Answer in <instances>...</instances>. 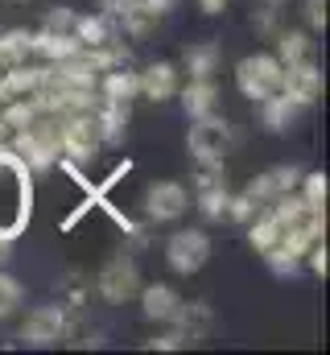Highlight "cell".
<instances>
[{
    "label": "cell",
    "mask_w": 330,
    "mask_h": 355,
    "mask_svg": "<svg viewBox=\"0 0 330 355\" xmlns=\"http://www.w3.org/2000/svg\"><path fill=\"white\" fill-rule=\"evenodd\" d=\"M302 182V170L297 166H272L268 174H256L252 182L244 186V194L252 198V202H272V198H281V194H289L293 186Z\"/></svg>",
    "instance_id": "obj_12"
},
{
    "label": "cell",
    "mask_w": 330,
    "mask_h": 355,
    "mask_svg": "<svg viewBox=\"0 0 330 355\" xmlns=\"http://www.w3.org/2000/svg\"><path fill=\"white\" fill-rule=\"evenodd\" d=\"M99 8H103L107 17H120V12L128 8V0H99Z\"/></svg>",
    "instance_id": "obj_32"
},
{
    "label": "cell",
    "mask_w": 330,
    "mask_h": 355,
    "mask_svg": "<svg viewBox=\"0 0 330 355\" xmlns=\"http://www.w3.org/2000/svg\"><path fill=\"white\" fill-rule=\"evenodd\" d=\"M306 17L310 29H327V0H306Z\"/></svg>",
    "instance_id": "obj_30"
},
{
    "label": "cell",
    "mask_w": 330,
    "mask_h": 355,
    "mask_svg": "<svg viewBox=\"0 0 330 355\" xmlns=\"http://www.w3.org/2000/svg\"><path fill=\"white\" fill-rule=\"evenodd\" d=\"M124 128H128V103H120V99H103V107H99V116H95V132H99V141H103V145H116V141L124 137Z\"/></svg>",
    "instance_id": "obj_17"
},
{
    "label": "cell",
    "mask_w": 330,
    "mask_h": 355,
    "mask_svg": "<svg viewBox=\"0 0 330 355\" xmlns=\"http://www.w3.org/2000/svg\"><path fill=\"white\" fill-rule=\"evenodd\" d=\"M137 289H141V272H137V265H132L128 257H116V261L103 265V272H99V293H103V302L120 306V302L137 297Z\"/></svg>",
    "instance_id": "obj_9"
},
{
    "label": "cell",
    "mask_w": 330,
    "mask_h": 355,
    "mask_svg": "<svg viewBox=\"0 0 330 355\" xmlns=\"http://www.w3.org/2000/svg\"><path fill=\"white\" fill-rule=\"evenodd\" d=\"M75 42H79L82 50L112 46V25H107V12H103V17H75Z\"/></svg>",
    "instance_id": "obj_18"
},
{
    "label": "cell",
    "mask_w": 330,
    "mask_h": 355,
    "mask_svg": "<svg viewBox=\"0 0 330 355\" xmlns=\"http://www.w3.org/2000/svg\"><path fill=\"white\" fill-rule=\"evenodd\" d=\"M297 112H302V103H293L285 91H272L268 99H260V124L268 132H285L297 120Z\"/></svg>",
    "instance_id": "obj_15"
},
{
    "label": "cell",
    "mask_w": 330,
    "mask_h": 355,
    "mask_svg": "<svg viewBox=\"0 0 330 355\" xmlns=\"http://www.w3.org/2000/svg\"><path fill=\"white\" fill-rule=\"evenodd\" d=\"M137 87L145 99H169L173 91H177V67L173 62H153V67H145V75H137Z\"/></svg>",
    "instance_id": "obj_14"
},
{
    "label": "cell",
    "mask_w": 330,
    "mask_h": 355,
    "mask_svg": "<svg viewBox=\"0 0 330 355\" xmlns=\"http://www.w3.org/2000/svg\"><path fill=\"white\" fill-rule=\"evenodd\" d=\"M103 99H120V103H128L132 95H141V87H137V75L132 71H124V67H112L107 75H103Z\"/></svg>",
    "instance_id": "obj_20"
},
{
    "label": "cell",
    "mask_w": 330,
    "mask_h": 355,
    "mask_svg": "<svg viewBox=\"0 0 330 355\" xmlns=\"http://www.w3.org/2000/svg\"><path fill=\"white\" fill-rule=\"evenodd\" d=\"M120 21H124V29L132 33V37H145L149 29H153V21H157V12L145 4V0H128V8L120 12Z\"/></svg>",
    "instance_id": "obj_23"
},
{
    "label": "cell",
    "mask_w": 330,
    "mask_h": 355,
    "mask_svg": "<svg viewBox=\"0 0 330 355\" xmlns=\"http://www.w3.org/2000/svg\"><path fill=\"white\" fill-rule=\"evenodd\" d=\"M137 293H141V314H145L149 322H173L177 310H182V297H177L169 285H145V289H137Z\"/></svg>",
    "instance_id": "obj_13"
},
{
    "label": "cell",
    "mask_w": 330,
    "mask_h": 355,
    "mask_svg": "<svg viewBox=\"0 0 330 355\" xmlns=\"http://www.w3.org/2000/svg\"><path fill=\"white\" fill-rule=\"evenodd\" d=\"M327 190H330L327 174H306V194H302V202H306V207H314V211H322Z\"/></svg>",
    "instance_id": "obj_27"
},
{
    "label": "cell",
    "mask_w": 330,
    "mask_h": 355,
    "mask_svg": "<svg viewBox=\"0 0 330 355\" xmlns=\"http://www.w3.org/2000/svg\"><path fill=\"white\" fill-rule=\"evenodd\" d=\"M12 153H17L29 170H46V166H54V157H58V132H50V128H17Z\"/></svg>",
    "instance_id": "obj_6"
},
{
    "label": "cell",
    "mask_w": 330,
    "mask_h": 355,
    "mask_svg": "<svg viewBox=\"0 0 330 355\" xmlns=\"http://www.w3.org/2000/svg\"><path fill=\"white\" fill-rule=\"evenodd\" d=\"M95 149H99L95 120H87V116H71V120L62 124V132H58V153H62L71 166H79V162H91V157H95Z\"/></svg>",
    "instance_id": "obj_7"
},
{
    "label": "cell",
    "mask_w": 330,
    "mask_h": 355,
    "mask_svg": "<svg viewBox=\"0 0 330 355\" xmlns=\"http://www.w3.org/2000/svg\"><path fill=\"white\" fill-rule=\"evenodd\" d=\"M281 91H285L293 103H302V107L318 103V95H322V71H318V62L310 58V62H293V67H285V75H281Z\"/></svg>",
    "instance_id": "obj_10"
},
{
    "label": "cell",
    "mask_w": 330,
    "mask_h": 355,
    "mask_svg": "<svg viewBox=\"0 0 330 355\" xmlns=\"http://www.w3.org/2000/svg\"><path fill=\"white\" fill-rule=\"evenodd\" d=\"M268 4H272V8H277V4H285V0H268Z\"/></svg>",
    "instance_id": "obj_36"
},
{
    "label": "cell",
    "mask_w": 330,
    "mask_h": 355,
    "mask_svg": "<svg viewBox=\"0 0 330 355\" xmlns=\"http://www.w3.org/2000/svg\"><path fill=\"white\" fill-rule=\"evenodd\" d=\"M29 202H33V190H29V166L12 153V149H0V236L4 240H17L29 223Z\"/></svg>",
    "instance_id": "obj_1"
},
{
    "label": "cell",
    "mask_w": 330,
    "mask_h": 355,
    "mask_svg": "<svg viewBox=\"0 0 330 355\" xmlns=\"http://www.w3.org/2000/svg\"><path fill=\"white\" fill-rule=\"evenodd\" d=\"M281 75H285L281 58H272V54H248L236 67V87L244 91V99L260 103L272 91H281Z\"/></svg>",
    "instance_id": "obj_2"
},
{
    "label": "cell",
    "mask_w": 330,
    "mask_h": 355,
    "mask_svg": "<svg viewBox=\"0 0 330 355\" xmlns=\"http://www.w3.org/2000/svg\"><path fill=\"white\" fill-rule=\"evenodd\" d=\"M227 174L219 170V162H202V174H198V211L207 219H223L227 211Z\"/></svg>",
    "instance_id": "obj_11"
},
{
    "label": "cell",
    "mask_w": 330,
    "mask_h": 355,
    "mask_svg": "<svg viewBox=\"0 0 330 355\" xmlns=\"http://www.w3.org/2000/svg\"><path fill=\"white\" fill-rule=\"evenodd\" d=\"M281 232H285V227H281V219L264 207V211L256 215V223H252V232H248V236H252V248H256V252H264V248H272V244L281 240Z\"/></svg>",
    "instance_id": "obj_22"
},
{
    "label": "cell",
    "mask_w": 330,
    "mask_h": 355,
    "mask_svg": "<svg viewBox=\"0 0 330 355\" xmlns=\"http://www.w3.org/2000/svg\"><path fill=\"white\" fill-rule=\"evenodd\" d=\"M264 261H268V268H272L277 277H297V268H302V257H297V252H289L281 240H277L272 248H264Z\"/></svg>",
    "instance_id": "obj_25"
},
{
    "label": "cell",
    "mask_w": 330,
    "mask_h": 355,
    "mask_svg": "<svg viewBox=\"0 0 330 355\" xmlns=\"http://www.w3.org/2000/svg\"><path fill=\"white\" fill-rule=\"evenodd\" d=\"M165 261H169L173 272H182V277L198 272V268L211 261V236H207V232H198V227L169 236V244H165Z\"/></svg>",
    "instance_id": "obj_3"
},
{
    "label": "cell",
    "mask_w": 330,
    "mask_h": 355,
    "mask_svg": "<svg viewBox=\"0 0 330 355\" xmlns=\"http://www.w3.org/2000/svg\"><path fill=\"white\" fill-rule=\"evenodd\" d=\"M182 107L190 120H202V116H215L219 107V87L211 79H190V87L182 91Z\"/></svg>",
    "instance_id": "obj_16"
},
{
    "label": "cell",
    "mask_w": 330,
    "mask_h": 355,
    "mask_svg": "<svg viewBox=\"0 0 330 355\" xmlns=\"http://www.w3.org/2000/svg\"><path fill=\"white\" fill-rule=\"evenodd\" d=\"M62 335H67V314H62V306H37V310L25 318V327H21L25 347H54Z\"/></svg>",
    "instance_id": "obj_8"
},
{
    "label": "cell",
    "mask_w": 330,
    "mask_h": 355,
    "mask_svg": "<svg viewBox=\"0 0 330 355\" xmlns=\"http://www.w3.org/2000/svg\"><path fill=\"white\" fill-rule=\"evenodd\" d=\"M190 339H186V331L182 327H169L165 335H157V339H149V347L153 352H177V347H186Z\"/></svg>",
    "instance_id": "obj_29"
},
{
    "label": "cell",
    "mask_w": 330,
    "mask_h": 355,
    "mask_svg": "<svg viewBox=\"0 0 330 355\" xmlns=\"http://www.w3.org/2000/svg\"><path fill=\"white\" fill-rule=\"evenodd\" d=\"M145 4H149V8H153V12H157V17H165V12H169V8H173V4H177V0H145Z\"/></svg>",
    "instance_id": "obj_33"
},
{
    "label": "cell",
    "mask_w": 330,
    "mask_h": 355,
    "mask_svg": "<svg viewBox=\"0 0 330 355\" xmlns=\"http://www.w3.org/2000/svg\"><path fill=\"white\" fill-rule=\"evenodd\" d=\"M75 17L79 12H71V8H50L46 21H42V29L46 33H75Z\"/></svg>",
    "instance_id": "obj_28"
},
{
    "label": "cell",
    "mask_w": 330,
    "mask_h": 355,
    "mask_svg": "<svg viewBox=\"0 0 330 355\" xmlns=\"http://www.w3.org/2000/svg\"><path fill=\"white\" fill-rule=\"evenodd\" d=\"M21 302H25V285H21L17 277L0 272V322H4V318H12Z\"/></svg>",
    "instance_id": "obj_26"
},
{
    "label": "cell",
    "mask_w": 330,
    "mask_h": 355,
    "mask_svg": "<svg viewBox=\"0 0 330 355\" xmlns=\"http://www.w3.org/2000/svg\"><path fill=\"white\" fill-rule=\"evenodd\" d=\"M310 265H314L318 277H327V248H322V244H314V248H310Z\"/></svg>",
    "instance_id": "obj_31"
},
{
    "label": "cell",
    "mask_w": 330,
    "mask_h": 355,
    "mask_svg": "<svg viewBox=\"0 0 330 355\" xmlns=\"http://www.w3.org/2000/svg\"><path fill=\"white\" fill-rule=\"evenodd\" d=\"M223 4H227V0H198V8H202V12H211V17H215V12H223Z\"/></svg>",
    "instance_id": "obj_34"
},
{
    "label": "cell",
    "mask_w": 330,
    "mask_h": 355,
    "mask_svg": "<svg viewBox=\"0 0 330 355\" xmlns=\"http://www.w3.org/2000/svg\"><path fill=\"white\" fill-rule=\"evenodd\" d=\"M186 145H190L194 162H223V153L232 145V124H223L219 116H202V120L190 124Z\"/></svg>",
    "instance_id": "obj_4"
},
{
    "label": "cell",
    "mask_w": 330,
    "mask_h": 355,
    "mask_svg": "<svg viewBox=\"0 0 330 355\" xmlns=\"http://www.w3.org/2000/svg\"><path fill=\"white\" fill-rule=\"evenodd\" d=\"M8 252H12V240H4V236H0V265L8 261Z\"/></svg>",
    "instance_id": "obj_35"
},
{
    "label": "cell",
    "mask_w": 330,
    "mask_h": 355,
    "mask_svg": "<svg viewBox=\"0 0 330 355\" xmlns=\"http://www.w3.org/2000/svg\"><path fill=\"white\" fill-rule=\"evenodd\" d=\"M190 211V190L182 182H153L145 190V215L153 223H173Z\"/></svg>",
    "instance_id": "obj_5"
},
{
    "label": "cell",
    "mask_w": 330,
    "mask_h": 355,
    "mask_svg": "<svg viewBox=\"0 0 330 355\" xmlns=\"http://www.w3.org/2000/svg\"><path fill=\"white\" fill-rule=\"evenodd\" d=\"M281 67H293V62H310L314 58V42L302 33V29H293V33H281Z\"/></svg>",
    "instance_id": "obj_21"
},
{
    "label": "cell",
    "mask_w": 330,
    "mask_h": 355,
    "mask_svg": "<svg viewBox=\"0 0 330 355\" xmlns=\"http://www.w3.org/2000/svg\"><path fill=\"white\" fill-rule=\"evenodd\" d=\"M29 42H33V33H29V29H8V33L0 37V67L21 62V58L29 54Z\"/></svg>",
    "instance_id": "obj_24"
},
{
    "label": "cell",
    "mask_w": 330,
    "mask_h": 355,
    "mask_svg": "<svg viewBox=\"0 0 330 355\" xmlns=\"http://www.w3.org/2000/svg\"><path fill=\"white\" fill-rule=\"evenodd\" d=\"M215 67H219V46H215V42H198V46L186 50V71H190V79H211Z\"/></svg>",
    "instance_id": "obj_19"
}]
</instances>
